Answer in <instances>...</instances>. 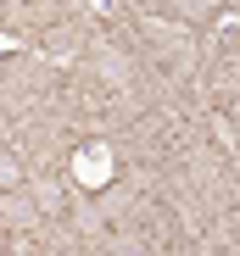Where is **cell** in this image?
Masks as SVG:
<instances>
[{
  "instance_id": "cell-1",
  "label": "cell",
  "mask_w": 240,
  "mask_h": 256,
  "mask_svg": "<svg viewBox=\"0 0 240 256\" xmlns=\"http://www.w3.org/2000/svg\"><path fill=\"white\" fill-rule=\"evenodd\" d=\"M6 184H17V162H12V156H0V190H6Z\"/></svg>"
}]
</instances>
